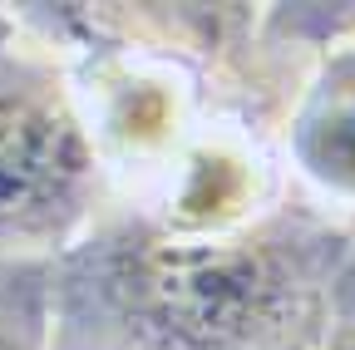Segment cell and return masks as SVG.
Returning a JSON list of instances; mask_svg holds the SVG:
<instances>
[{"label": "cell", "mask_w": 355, "mask_h": 350, "mask_svg": "<svg viewBox=\"0 0 355 350\" xmlns=\"http://www.w3.org/2000/svg\"><path fill=\"white\" fill-rule=\"evenodd\" d=\"M355 217L301 183L237 232H168L104 207L55 256V350H321Z\"/></svg>", "instance_id": "1"}, {"label": "cell", "mask_w": 355, "mask_h": 350, "mask_svg": "<svg viewBox=\"0 0 355 350\" xmlns=\"http://www.w3.org/2000/svg\"><path fill=\"white\" fill-rule=\"evenodd\" d=\"M109 207V173L60 55L0 60V256L55 261Z\"/></svg>", "instance_id": "2"}, {"label": "cell", "mask_w": 355, "mask_h": 350, "mask_svg": "<svg viewBox=\"0 0 355 350\" xmlns=\"http://www.w3.org/2000/svg\"><path fill=\"white\" fill-rule=\"evenodd\" d=\"M291 178L336 212L355 217V40L331 45L286 123Z\"/></svg>", "instance_id": "3"}, {"label": "cell", "mask_w": 355, "mask_h": 350, "mask_svg": "<svg viewBox=\"0 0 355 350\" xmlns=\"http://www.w3.org/2000/svg\"><path fill=\"white\" fill-rule=\"evenodd\" d=\"M0 350H55V261L0 256Z\"/></svg>", "instance_id": "4"}, {"label": "cell", "mask_w": 355, "mask_h": 350, "mask_svg": "<svg viewBox=\"0 0 355 350\" xmlns=\"http://www.w3.org/2000/svg\"><path fill=\"white\" fill-rule=\"evenodd\" d=\"M20 40H25V30H20L15 6H0V60H10V55H15V50H20Z\"/></svg>", "instance_id": "5"}, {"label": "cell", "mask_w": 355, "mask_h": 350, "mask_svg": "<svg viewBox=\"0 0 355 350\" xmlns=\"http://www.w3.org/2000/svg\"><path fill=\"white\" fill-rule=\"evenodd\" d=\"M321 350H355V311H340L336 316V331H331V340Z\"/></svg>", "instance_id": "6"}, {"label": "cell", "mask_w": 355, "mask_h": 350, "mask_svg": "<svg viewBox=\"0 0 355 350\" xmlns=\"http://www.w3.org/2000/svg\"><path fill=\"white\" fill-rule=\"evenodd\" d=\"M340 311H355V252L345 261V277H340V291H336V316Z\"/></svg>", "instance_id": "7"}]
</instances>
